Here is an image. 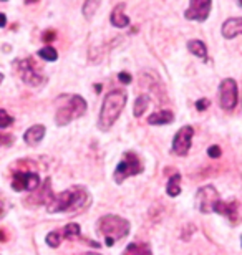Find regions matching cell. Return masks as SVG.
Here are the masks:
<instances>
[{"label": "cell", "instance_id": "obj_32", "mask_svg": "<svg viewBox=\"0 0 242 255\" xmlns=\"http://www.w3.org/2000/svg\"><path fill=\"white\" fill-rule=\"evenodd\" d=\"M5 25H7V17H5V13H0V28H3Z\"/></svg>", "mask_w": 242, "mask_h": 255}, {"label": "cell", "instance_id": "obj_30", "mask_svg": "<svg viewBox=\"0 0 242 255\" xmlns=\"http://www.w3.org/2000/svg\"><path fill=\"white\" fill-rule=\"evenodd\" d=\"M42 40H43V42H53V40H55V32H53V30H47V32H45L43 33V37H42Z\"/></svg>", "mask_w": 242, "mask_h": 255}, {"label": "cell", "instance_id": "obj_16", "mask_svg": "<svg viewBox=\"0 0 242 255\" xmlns=\"http://www.w3.org/2000/svg\"><path fill=\"white\" fill-rule=\"evenodd\" d=\"M174 121V115L171 113L169 110H161V111H156L153 113L151 116L148 118V123L149 125H169Z\"/></svg>", "mask_w": 242, "mask_h": 255}, {"label": "cell", "instance_id": "obj_36", "mask_svg": "<svg viewBox=\"0 0 242 255\" xmlns=\"http://www.w3.org/2000/svg\"><path fill=\"white\" fill-rule=\"evenodd\" d=\"M86 255H100V254H95V252H90V254H86Z\"/></svg>", "mask_w": 242, "mask_h": 255}, {"label": "cell", "instance_id": "obj_8", "mask_svg": "<svg viewBox=\"0 0 242 255\" xmlns=\"http://www.w3.org/2000/svg\"><path fill=\"white\" fill-rule=\"evenodd\" d=\"M219 103L226 111H233L238 105V85L233 78H226L219 85Z\"/></svg>", "mask_w": 242, "mask_h": 255}, {"label": "cell", "instance_id": "obj_3", "mask_svg": "<svg viewBox=\"0 0 242 255\" xmlns=\"http://www.w3.org/2000/svg\"><path fill=\"white\" fill-rule=\"evenodd\" d=\"M98 234L105 237V242L108 247L115 246L118 241L125 239L128 234H130V222L123 217L113 216V214H108V216L100 217L98 221Z\"/></svg>", "mask_w": 242, "mask_h": 255}, {"label": "cell", "instance_id": "obj_26", "mask_svg": "<svg viewBox=\"0 0 242 255\" xmlns=\"http://www.w3.org/2000/svg\"><path fill=\"white\" fill-rule=\"evenodd\" d=\"M12 123H13L12 116H10L5 110L0 108V129H2V128H8Z\"/></svg>", "mask_w": 242, "mask_h": 255}, {"label": "cell", "instance_id": "obj_18", "mask_svg": "<svg viewBox=\"0 0 242 255\" xmlns=\"http://www.w3.org/2000/svg\"><path fill=\"white\" fill-rule=\"evenodd\" d=\"M188 50L203 60H206V57H208V48H206V45L201 40H191V42H188Z\"/></svg>", "mask_w": 242, "mask_h": 255}, {"label": "cell", "instance_id": "obj_2", "mask_svg": "<svg viewBox=\"0 0 242 255\" xmlns=\"http://www.w3.org/2000/svg\"><path fill=\"white\" fill-rule=\"evenodd\" d=\"M126 100H128L126 91H121V90H113L105 96L103 105H101V111H100V118H98V128H100L101 131L111 129V126L120 118L121 111L126 105Z\"/></svg>", "mask_w": 242, "mask_h": 255}, {"label": "cell", "instance_id": "obj_25", "mask_svg": "<svg viewBox=\"0 0 242 255\" xmlns=\"http://www.w3.org/2000/svg\"><path fill=\"white\" fill-rule=\"evenodd\" d=\"M47 244L51 247V249H56V247H60V244H61V236L58 232H50L48 236H47Z\"/></svg>", "mask_w": 242, "mask_h": 255}, {"label": "cell", "instance_id": "obj_31", "mask_svg": "<svg viewBox=\"0 0 242 255\" xmlns=\"http://www.w3.org/2000/svg\"><path fill=\"white\" fill-rule=\"evenodd\" d=\"M118 78H120V81H121V83H125V85L131 83V75L125 73V71H123V73H120V75H118Z\"/></svg>", "mask_w": 242, "mask_h": 255}, {"label": "cell", "instance_id": "obj_12", "mask_svg": "<svg viewBox=\"0 0 242 255\" xmlns=\"http://www.w3.org/2000/svg\"><path fill=\"white\" fill-rule=\"evenodd\" d=\"M214 212L221 214V216L229 217L231 221H233V224L238 222V219H239V216H238V202H223V201H219L218 204H216Z\"/></svg>", "mask_w": 242, "mask_h": 255}, {"label": "cell", "instance_id": "obj_21", "mask_svg": "<svg viewBox=\"0 0 242 255\" xmlns=\"http://www.w3.org/2000/svg\"><path fill=\"white\" fill-rule=\"evenodd\" d=\"M123 255H151L148 246H138V244H131L126 247V251Z\"/></svg>", "mask_w": 242, "mask_h": 255}, {"label": "cell", "instance_id": "obj_9", "mask_svg": "<svg viewBox=\"0 0 242 255\" xmlns=\"http://www.w3.org/2000/svg\"><path fill=\"white\" fill-rule=\"evenodd\" d=\"M221 201L219 199V192L216 191L214 186H204L201 187L196 194V206H198L199 212L203 214H211L214 212L216 204Z\"/></svg>", "mask_w": 242, "mask_h": 255}, {"label": "cell", "instance_id": "obj_4", "mask_svg": "<svg viewBox=\"0 0 242 255\" xmlns=\"http://www.w3.org/2000/svg\"><path fill=\"white\" fill-rule=\"evenodd\" d=\"M86 111V101L81 98L80 95H73L68 98V103L65 106H60L58 111L55 115V120H56V125L58 126H65L71 123L75 118H80L83 116Z\"/></svg>", "mask_w": 242, "mask_h": 255}, {"label": "cell", "instance_id": "obj_6", "mask_svg": "<svg viewBox=\"0 0 242 255\" xmlns=\"http://www.w3.org/2000/svg\"><path fill=\"white\" fill-rule=\"evenodd\" d=\"M143 169H145V167H143V162L135 152H125L121 162L116 166V169H115V182L123 184L125 179H128V177H131V176L140 174V172H143Z\"/></svg>", "mask_w": 242, "mask_h": 255}, {"label": "cell", "instance_id": "obj_27", "mask_svg": "<svg viewBox=\"0 0 242 255\" xmlns=\"http://www.w3.org/2000/svg\"><path fill=\"white\" fill-rule=\"evenodd\" d=\"M208 154L209 157H213V159H218V157L221 156V147L219 146H209V149H208Z\"/></svg>", "mask_w": 242, "mask_h": 255}, {"label": "cell", "instance_id": "obj_22", "mask_svg": "<svg viewBox=\"0 0 242 255\" xmlns=\"http://www.w3.org/2000/svg\"><path fill=\"white\" fill-rule=\"evenodd\" d=\"M98 7H100V2H98V0H88V2H85L83 3V15H85V18L90 20L91 17H93Z\"/></svg>", "mask_w": 242, "mask_h": 255}, {"label": "cell", "instance_id": "obj_34", "mask_svg": "<svg viewBox=\"0 0 242 255\" xmlns=\"http://www.w3.org/2000/svg\"><path fill=\"white\" fill-rule=\"evenodd\" d=\"M0 241H2V242H5V241H7V239H5V234H3L2 231H0Z\"/></svg>", "mask_w": 242, "mask_h": 255}, {"label": "cell", "instance_id": "obj_20", "mask_svg": "<svg viewBox=\"0 0 242 255\" xmlns=\"http://www.w3.org/2000/svg\"><path fill=\"white\" fill-rule=\"evenodd\" d=\"M148 105H149V96L148 95L138 96V100L135 101V108H133V115H135L136 118H140V116L145 115Z\"/></svg>", "mask_w": 242, "mask_h": 255}, {"label": "cell", "instance_id": "obj_15", "mask_svg": "<svg viewBox=\"0 0 242 255\" xmlns=\"http://www.w3.org/2000/svg\"><path fill=\"white\" fill-rule=\"evenodd\" d=\"M50 179L45 181V184L43 186H40V192H37V196H30L27 201H32V199H35V201L32 204H35V206H40V204H48L50 202V199L53 197V192L50 191Z\"/></svg>", "mask_w": 242, "mask_h": 255}, {"label": "cell", "instance_id": "obj_33", "mask_svg": "<svg viewBox=\"0 0 242 255\" xmlns=\"http://www.w3.org/2000/svg\"><path fill=\"white\" fill-rule=\"evenodd\" d=\"M3 212H5V204H3V199L0 197V217H3Z\"/></svg>", "mask_w": 242, "mask_h": 255}, {"label": "cell", "instance_id": "obj_13", "mask_svg": "<svg viewBox=\"0 0 242 255\" xmlns=\"http://www.w3.org/2000/svg\"><path fill=\"white\" fill-rule=\"evenodd\" d=\"M45 136V126L43 125H35L30 126L23 134V141L27 142L28 146H37L40 141L43 139Z\"/></svg>", "mask_w": 242, "mask_h": 255}, {"label": "cell", "instance_id": "obj_24", "mask_svg": "<svg viewBox=\"0 0 242 255\" xmlns=\"http://www.w3.org/2000/svg\"><path fill=\"white\" fill-rule=\"evenodd\" d=\"M63 236H65L66 239L78 237V236H80V226H78V224H68V226H65Z\"/></svg>", "mask_w": 242, "mask_h": 255}, {"label": "cell", "instance_id": "obj_14", "mask_svg": "<svg viewBox=\"0 0 242 255\" xmlns=\"http://www.w3.org/2000/svg\"><path fill=\"white\" fill-rule=\"evenodd\" d=\"M238 35H242V17L226 20L223 25V37L234 38V37H238Z\"/></svg>", "mask_w": 242, "mask_h": 255}, {"label": "cell", "instance_id": "obj_11", "mask_svg": "<svg viewBox=\"0 0 242 255\" xmlns=\"http://www.w3.org/2000/svg\"><path fill=\"white\" fill-rule=\"evenodd\" d=\"M211 7L213 3L209 0H191L188 10L184 12V17L188 20H198V22H204L209 17Z\"/></svg>", "mask_w": 242, "mask_h": 255}, {"label": "cell", "instance_id": "obj_23", "mask_svg": "<svg viewBox=\"0 0 242 255\" xmlns=\"http://www.w3.org/2000/svg\"><path fill=\"white\" fill-rule=\"evenodd\" d=\"M38 57L43 58L45 62H55L56 58H58V53H56L55 48L51 47H43L42 50H38Z\"/></svg>", "mask_w": 242, "mask_h": 255}, {"label": "cell", "instance_id": "obj_17", "mask_svg": "<svg viewBox=\"0 0 242 255\" xmlns=\"http://www.w3.org/2000/svg\"><path fill=\"white\" fill-rule=\"evenodd\" d=\"M123 8H125V3H120L115 10H113V13H111V17H110L111 23L115 25V27H118V28H125V27L130 25V18H128L126 15L121 12Z\"/></svg>", "mask_w": 242, "mask_h": 255}, {"label": "cell", "instance_id": "obj_7", "mask_svg": "<svg viewBox=\"0 0 242 255\" xmlns=\"http://www.w3.org/2000/svg\"><path fill=\"white\" fill-rule=\"evenodd\" d=\"M40 176L32 171H15L12 176V189L17 192L35 191L40 187Z\"/></svg>", "mask_w": 242, "mask_h": 255}, {"label": "cell", "instance_id": "obj_37", "mask_svg": "<svg viewBox=\"0 0 242 255\" xmlns=\"http://www.w3.org/2000/svg\"><path fill=\"white\" fill-rule=\"evenodd\" d=\"M239 5H241V7H242V2H239Z\"/></svg>", "mask_w": 242, "mask_h": 255}, {"label": "cell", "instance_id": "obj_28", "mask_svg": "<svg viewBox=\"0 0 242 255\" xmlns=\"http://www.w3.org/2000/svg\"><path fill=\"white\" fill-rule=\"evenodd\" d=\"M209 105H211V101L208 98H203V100L196 101V110H198V111H204V110H208Z\"/></svg>", "mask_w": 242, "mask_h": 255}, {"label": "cell", "instance_id": "obj_29", "mask_svg": "<svg viewBox=\"0 0 242 255\" xmlns=\"http://www.w3.org/2000/svg\"><path fill=\"white\" fill-rule=\"evenodd\" d=\"M12 142H13V136H10V134L3 136V134H0V144H2V146H10Z\"/></svg>", "mask_w": 242, "mask_h": 255}, {"label": "cell", "instance_id": "obj_19", "mask_svg": "<svg viewBox=\"0 0 242 255\" xmlns=\"http://www.w3.org/2000/svg\"><path fill=\"white\" fill-rule=\"evenodd\" d=\"M179 182H181V174H174L171 179L168 181V186H166L168 196L178 197L179 194H181V186H179Z\"/></svg>", "mask_w": 242, "mask_h": 255}, {"label": "cell", "instance_id": "obj_5", "mask_svg": "<svg viewBox=\"0 0 242 255\" xmlns=\"http://www.w3.org/2000/svg\"><path fill=\"white\" fill-rule=\"evenodd\" d=\"M15 70L20 76V80L23 81L25 85L33 86V88H38V86L45 85V75L38 70V66L33 63L32 58H25V60H17L15 62Z\"/></svg>", "mask_w": 242, "mask_h": 255}, {"label": "cell", "instance_id": "obj_1", "mask_svg": "<svg viewBox=\"0 0 242 255\" xmlns=\"http://www.w3.org/2000/svg\"><path fill=\"white\" fill-rule=\"evenodd\" d=\"M90 202H91V196L86 191V187L71 186L70 189H66L63 192L53 194V197L47 204V211L50 214H56V212L76 214L88 207Z\"/></svg>", "mask_w": 242, "mask_h": 255}, {"label": "cell", "instance_id": "obj_35", "mask_svg": "<svg viewBox=\"0 0 242 255\" xmlns=\"http://www.w3.org/2000/svg\"><path fill=\"white\" fill-rule=\"evenodd\" d=\"M2 81H3V75H2V71H0V85H2Z\"/></svg>", "mask_w": 242, "mask_h": 255}, {"label": "cell", "instance_id": "obj_10", "mask_svg": "<svg viewBox=\"0 0 242 255\" xmlns=\"http://www.w3.org/2000/svg\"><path fill=\"white\" fill-rule=\"evenodd\" d=\"M194 136V129L191 126H183L181 129L176 132L173 139V152L178 156H186L189 147H191V141Z\"/></svg>", "mask_w": 242, "mask_h": 255}]
</instances>
